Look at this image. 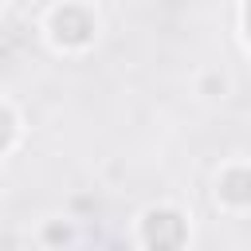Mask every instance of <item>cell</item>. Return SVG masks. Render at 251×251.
Masks as SVG:
<instances>
[{"label":"cell","instance_id":"52a82bcc","mask_svg":"<svg viewBox=\"0 0 251 251\" xmlns=\"http://www.w3.org/2000/svg\"><path fill=\"white\" fill-rule=\"evenodd\" d=\"M0 4H4V0H0Z\"/></svg>","mask_w":251,"mask_h":251},{"label":"cell","instance_id":"7a4b0ae2","mask_svg":"<svg viewBox=\"0 0 251 251\" xmlns=\"http://www.w3.org/2000/svg\"><path fill=\"white\" fill-rule=\"evenodd\" d=\"M137 243L149 251H176L188 243V216L173 204H149L137 216Z\"/></svg>","mask_w":251,"mask_h":251},{"label":"cell","instance_id":"5b68a950","mask_svg":"<svg viewBox=\"0 0 251 251\" xmlns=\"http://www.w3.org/2000/svg\"><path fill=\"white\" fill-rule=\"evenodd\" d=\"M71 239H75V231H71L67 220H51V224L39 231V243H47V247H55V243H71Z\"/></svg>","mask_w":251,"mask_h":251},{"label":"cell","instance_id":"3957f363","mask_svg":"<svg viewBox=\"0 0 251 251\" xmlns=\"http://www.w3.org/2000/svg\"><path fill=\"white\" fill-rule=\"evenodd\" d=\"M216 200L227 212H247L251 208V169L243 161H231L216 176Z\"/></svg>","mask_w":251,"mask_h":251},{"label":"cell","instance_id":"6da1fadb","mask_svg":"<svg viewBox=\"0 0 251 251\" xmlns=\"http://www.w3.org/2000/svg\"><path fill=\"white\" fill-rule=\"evenodd\" d=\"M43 35L59 55H82L98 43V12L86 0H59L43 16Z\"/></svg>","mask_w":251,"mask_h":251},{"label":"cell","instance_id":"277c9868","mask_svg":"<svg viewBox=\"0 0 251 251\" xmlns=\"http://www.w3.org/2000/svg\"><path fill=\"white\" fill-rule=\"evenodd\" d=\"M20 141V114L0 98V157L12 153V145Z\"/></svg>","mask_w":251,"mask_h":251},{"label":"cell","instance_id":"8992f818","mask_svg":"<svg viewBox=\"0 0 251 251\" xmlns=\"http://www.w3.org/2000/svg\"><path fill=\"white\" fill-rule=\"evenodd\" d=\"M200 94L204 98H224L227 94V78L224 75H204L200 78Z\"/></svg>","mask_w":251,"mask_h":251}]
</instances>
